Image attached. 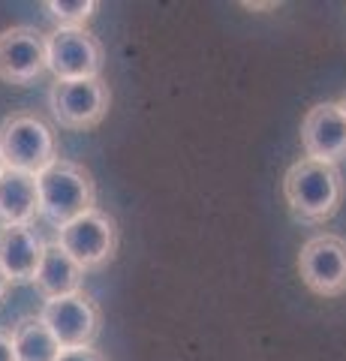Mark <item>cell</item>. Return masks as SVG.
I'll return each instance as SVG.
<instances>
[{
  "instance_id": "obj_1",
  "label": "cell",
  "mask_w": 346,
  "mask_h": 361,
  "mask_svg": "<svg viewBox=\"0 0 346 361\" xmlns=\"http://www.w3.org/2000/svg\"><path fill=\"white\" fill-rule=\"evenodd\" d=\"M343 175L338 166L301 157L283 175V199L289 214L304 226H322L338 214L343 202Z\"/></svg>"
},
{
  "instance_id": "obj_2",
  "label": "cell",
  "mask_w": 346,
  "mask_h": 361,
  "mask_svg": "<svg viewBox=\"0 0 346 361\" xmlns=\"http://www.w3.org/2000/svg\"><path fill=\"white\" fill-rule=\"evenodd\" d=\"M91 208H97V184L85 166L58 157L37 175V211L54 229L73 223Z\"/></svg>"
},
{
  "instance_id": "obj_3",
  "label": "cell",
  "mask_w": 346,
  "mask_h": 361,
  "mask_svg": "<svg viewBox=\"0 0 346 361\" xmlns=\"http://www.w3.org/2000/svg\"><path fill=\"white\" fill-rule=\"evenodd\" d=\"M0 160L4 169L37 178L58 160V139L42 118L30 111H13L0 121Z\"/></svg>"
},
{
  "instance_id": "obj_4",
  "label": "cell",
  "mask_w": 346,
  "mask_h": 361,
  "mask_svg": "<svg viewBox=\"0 0 346 361\" xmlns=\"http://www.w3.org/2000/svg\"><path fill=\"white\" fill-rule=\"evenodd\" d=\"M118 241H121V235H118L115 217H109V214L99 208H91L87 214H82V217H75L73 223L61 226L54 244L82 271H97L115 259Z\"/></svg>"
},
{
  "instance_id": "obj_5",
  "label": "cell",
  "mask_w": 346,
  "mask_h": 361,
  "mask_svg": "<svg viewBox=\"0 0 346 361\" xmlns=\"http://www.w3.org/2000/svg\"><path fill=\"white\" fill-rule=\"evenodd\" d=\"M103 63V42L87 27H54L46 33V70H51L54 82L99 78Z\"/></svg>"
},
{
  "instance_id": "obj_6",
  "label": "cell",
  "mask_w": 346,
  "mask_h": 361,
  "mask_svg": "<svg viewBox=\"0 0 346 361\" xmlns=\"http://www.w3.org/2000/svg\"><path fill=\"white\" fill-rule=\"evenodd\" d=\"M42 325L51 331L61 349H82L94 346L103 331V310L87 292H73V295L46 298L39 310Z\"/></svg>"
},
{
  "instance_id": "obj_7",
  "label": "cell",
  "mask_w": 346,
  "mask_h": 361,
  "mask_svg": "<svg viewBox=\"0 0 346 361\" xmlns=\"http://www.w3.org/2000/svg\"><path fill=\"white\" fill-rule=\"evenodd\" d=\"M111 106V90L103 78H82V82H54L49 87L51 118L63 130H91L106 118Z\"/></svg>"
},
{
  "instance_id": "obj_8",
  "label": "cell",
  "mask_w": 346,
  "mask_h": 361,
  "mask_svg": "<svg viewBox=\"0 0 346 361\" xmlns=\"http://www.w3.org/2000/svg\"><path fill=\"white\" fill-rule=\"evenodd\" d=\"M298 274L319 298H338L346 292V241L340 235H314L298 253Z\"/></svg>"
},
{
  "instance_id": "obj_9",
  "label": "cell",
  "mask_w": 346,
  "mask_h": 361,
  "mask_svg": "<svg viewBox=\"0 0 346 361\" xmlns=\"http://www.w3.org/2000/svg\"><path fill=\"white\" fill-rule=\"evenodd\" d=\"M46 73V33L27 25L0 33V82L25 87Z\"/></svg>"
},
{
  "instance_id": "obj_10",
  "label": "cell",
  "mask_w": 346,
  "mask_h": 361,
  "mask_svg": "<svg viewBox=\"0 0 346 361\" xmlns=\"http://www.w3.org/2000/svg\"><path fill=\"white\" fill-rule=\"evenodd\" d=\"M301 148L307 160L338 166L346 157V118L340 103H316L301 121Z\"/></svg>"
},
{
  "instance_id": "obj_11",
  "label": "cell",
  "mask_w": 346,
  "mask_h": 361,
  "mask_svg": "<svg viewBox=\"0 0 346 361\" xmlns=\"http://www.w3.org/2000/svg\"><path fill=\"white\" fill-rule=\"evenodd\" d=\"M46 250V241L30 226H4L0 229V271L9 283H30Z\"/></svg>"
},
{
  "instance_id": "obj_12",
  "label": "cell",
  "mask_w": 346,
  "mask_h": 361,
  "mask_svg": "<svg viewBox=\"0 0 346 361\" xmlns=\"http://www.w3.org/2000/svg\"><path fill=\"white\" fill-rule=\"evenodd\" d=\"M46 298H61V295H73L82 292L85 286V271L66 256L58 244H46L42 259L37 265V274L30 280Z\"/></svg>"
},
{
  "instance_id": "obj_13",
  "label": "cell",
  "mask_w": 346,
  "mask_h": 361,
  "mask_svg": "<svg viewBox=\"0 0 346 361\" xmlns=\"http://www.w3.org/2000/svg\"><path fill=\"white\" fill-rule=\"evenodd\" d=\"M37 214V178L4 169L0 172V223L30 226Z\"/></svg>"
},
{
  "instance_id": "obj_14",
  "label": "cell",
  "mask_w": 346,
  "mask_h": 361,
  "mask_svg": "<svg viewBox=\"0 0 346 361\" xmlns=\"http://www.w3.org/2000/svg\"><path fill=\"white\" fill-rule=\"evenodd\" d=\"M9 341H13L16 361H54L61 353L58 341L42 325L39 316H25L18 325H13Z\"/></svg>"
},
{
  "instance_id": "obj_15",
  "label": "cell",
  "mask_w": 346,
  "mask_h": 361,
  "mask_svg": "<svg viewBox=\"0 0 346 361\" xmlns=\"http://www.w3.org/2000/svg\"><path fill=\"white\" fill-rule=\"evenodd\" d=\"M42 6L58 27H85V21L97 13V0H46Z\"/></svg>"
},
{
  "instance_id": "obj_16",
  "label": "cell",
  "mask_w": 346,
  "mask_h": 361,
  "mask_svg": "<svg viewBox=\"0 0 346 361\" xmlns=\"http://www.w3.org/2000/svg\"><path fill=\"white\" fill-rule=\"evenodd\" d=\"M54 361H106V358L94 346H82V349H61Z\"/></svg>"
},
{
  "instance_id": "obj_17",
  "label": "cell",
  "mask_w": 346,
  "mask_h": 361,
  "mask_svg": "<svg viewBox=\"0 0 346 361\" xmlns=\"http://www.w3.org/2000/svg\"><path fill=\"white\" fill-rule=\"evenodd\" d=\"M0 361H16L13 341H9V331H0Z\"/></svg>"
},
{
  "instance_id": "obj_18",
  "label": "cell",
  "mask_w": 346,
  "mask_h": 361,
  "mask_svg": "<svg viewBox=\"0 0 346 361\" xmlns=\"http://www.w3.org/2000/svg\"><path fill=\"white\" fill-rule=\"evenodd\" d=\"M9 286H13V283H9V277L4 274V271H0V301H4V298H6V292H9Z\"/></svg>"
},
{
  "instance_id": "obj_19",
  "label": "cell",
  "mask_w": 346,
  "mask_h": 361,
  "mask_svg": "<svg viewBox=\"0 0 346 361\" xmlns=\"http://www.w3.org/2000/svg\"><path fill=\"white\" fill-rule=\"evenodd\" d=\"M340 109H343V118H346V97L340 99Z\"/></svg>"
},
{
  "instance_id": "obj_20",
  "label": "cell",
  "mask_w": 346,
  "mask_h": 361,
  "mask_svg": "<svg viewBox=\"0 0 346 361\" xmlns=\"http://www.w3.org/2000/svg\"><path fill=\"white\" fill-rule=\"evenodd\" d=\"M0 172H4V160H0Z\"/></svg>"
}]
</instances>
